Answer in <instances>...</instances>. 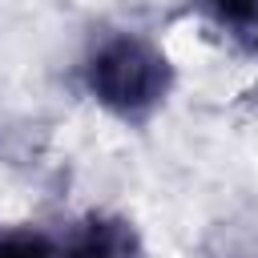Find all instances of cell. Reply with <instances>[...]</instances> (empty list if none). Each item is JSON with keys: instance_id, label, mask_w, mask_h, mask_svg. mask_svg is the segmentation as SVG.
Here are the masks:
<instances>
[{"instance_id": "1", "label": "cell", "mask_w": 258, "mask_h": 258, "mask_svg": "<svg viewBox=\"0 0 258 258\" xmlns=\"http://www.w3.org/2000/svg\"><path fill=\"white\" fill-rule=\"evenodd\" d=\"M85 81H89V93L121 113V117H141L149 113L165 89H169V60L141 36H113L105 40L89 64H85Z\"/></svg>"}, {"instance_id": "2", "label": "cell", "mask_w": 258, "mask_h": 258, "mask_svg": "<svg viewBox=\"0 0 258 258\" xmlns=\"http://www.w3.org/2000/svg\"><path fill=\"white\" fill-rule=\"evenodd\" d=\"M56 258H141V242L121 218H89L69 234Z\"/></svg>"}, {"instance_id": "3", "label": "cell", "mask_w": 258, "mask_h": 258, "mask_svg": "<svg viewBox=\"0 0 258 258\" xmlns=\"http://www.w3.org/2000/svg\"><path fill=\"white\" fill-rule=\"evenodd\" d=\"M210 16L250 48H258V0H206Z\"/></svg>"}, {"instance_id": "4", "label": "cell", "mask_w": 258, "mask_h": 258, "mask_svg": "<svg viewBox=\"0 0 258 258\" xmlns=\"http://www.w3.org/2000/svg\"><path fill=\"white\" fill-rule=\"evenodd\" d=\"M0 258H56V246L40 230H8L0 234Z\"/></svg>"}]
</instances>
